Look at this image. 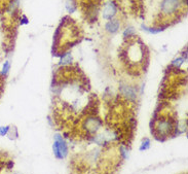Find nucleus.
I'll return each mask as SVG.
<instances>
[{
	"label": "nucleus",
	"mask_w": 188,
	"mask_h": 174,
	"mask_svg": "<svg viewBox=\"0 0 188 174\" xmlns=\"http://www.w3.org/2000/svg\"><path fill=\"white\" fill-rule=\"evenodd\" d=\"M11 129L9 126H3V127H0V136H5L8 134V131Z\"/></svg>",
	"instance_id": "obj_14"
},
{
	"label": "nucleus",
	"mask_w": 188,
	"mask_h": 174,
	"mask_svg": "<svg viewBox=\"0 0 188 174\" xmlns=\"http://www.w3.org/2000/svg\"><path fill=\"white\" fill-rule=\"evenodd\" d=\"M72 63V57L70 54H66L62 57L61 59V65H69Z\"/></svg>",
	"instance_id": "obj_10"
},
{
	"label": "nucleus",
	"mask_w": 188,
	"mask_h": 174,
	"mask_svg": "<svg viewBox=\"0 0 188 174\" xmlns=\"http://www.w3.org/2000/svg\"><path fill=\"white\" fill-rule=\"evenodd\" d=\"M29 23V20L27 19L26 16H22L21 18H20V24L21 25H26Z\"/></svg>",
	"instance_id": "obj_15"
},
{
	"label": "nucleus",
	"mask_w": 188,
	"mask_h": 174,
	"mask_svg": "<svg viewBox=\"0 0 188 174\" xmlns=\"http://www.w3.org/2000/svg\"><path fill=\"white\" fill-rule=\"evenodd\" d=\"M150 147V140L149 139H144V141L142 142L141 146H140V150H148V148Z\"/></svg>",
	"instance_id": "obj_13"
},
{
	"label": "nucleus",
	"mask_w": 188,
	"mask_h": 174,
	"mask_svg": "<svg viewBox=\"0 0 188 174\" xmlns=\"http://www.w3.org/2000/svg\"><path fill=\"white\" fill-rule=\"evenodd\" d=\"M52 150H54V153L56 156V158L64 159L67 157V155H68V146H67L66 142H65V140L63 139L61 135L56 134V136H55V142L54 146H52Z\"/></svg>",
	"instance_id": "obj_3"
},
{
	"label": "nucleus",
	"mask_w": 188,
	"mask_h": 174,
	"mask_svg": "<svg viewBox=\"0 0 188 174\" xmlns=\"http://www.w3.org/2000/svg\"><path fill=\"white\" fill-rule=\"evenodd\" d=\"M117 14V4L113 1H109L104 4L102 16L105 20H112Z\"/></svg>",
	"instance_id": "obj_5"
},
{
	"label": "nucleus",
	"mask_w": 188,
	"mask_h": 174,
	"mask_svg": "<svg viewBox=\"0 0 188 174\" xmlns=\"http://www.w3.org/2000/svg\"><path fill=\"white\" fill-rule=\"evenodd\" d=\"M121 93H122V95H124L127 100L136 99L137 94H136V91H135L134 88L129 87V85H127V87H124V89L121 90Z\"/></svg>",
	"instance_id": "obj_7"
},
{
	"label": "nucleus",
	"mask_w": 188,
	"mask_h": 174,
	"mask_svg": "<svg viewBox=\"0 0 188 174\" xmlns=\"http://www.w3.org/2000/svg\"><path fill=\"white\" fill-rule=\"evenodd\" d=\"M102 125V121L95 117H89L84 120V129L89 133H96Z\"/></svg>",
	"instance_id": "obj_4"
},
{
	"label": "nucleus",
	"mask_w": 188,
	"mask_h": 174,
	"mask_svg": "<svg viewBox=\"0 0 188 174\" xmlns=\"http://www.w3.org/2000/svg\"><path fill=\"white\" fill-rule=\"evenodd\" d=\"M14 167V162L12 161H7V169H11Z\"/></svg>",
	"instance_id": "obj_16"
},
{
	"label": "nucleus",
	"mask_w": 188,
	"mask_h": 174,
	"mask_svg": "<svg viewBox=\"0 0 188 174\" xmlns=\"http://www.w3.org/2000/svg\"><path fill=\"white\" fill-rule=\"evenodd\" d=\"M135 34H136V32H135L134 28L130 27V28L125 29V31L124 32V38H127V39H132L133 37L135 36Z\"/></svg>",
	"instance_id": "obj_9"
},
{
	"label": "nucleus",
	"mask_w": 188,
	"mask_h": 174,
	"mask_svg": "<svg viewBox=\"0 0 188 174\" xmlns=\"http://www.w3.org/2000/svg\"><path fill=\"white\" fill-rule=\"evenodd\" d=\"M119 28H120V22H119V20H116V19L108 20V22H107L106 25H105V29H106V31L111 34L116 33V32L119 30Z\"/></svg>",
	"instance_id": "obj_6"
},
{
	"label": "nucleus",
	"mask_w": 188,
	"mask_h": 174,
	"mask_svg": "<svg viewBox=\"0 0 188 174\" xmlns=\"http://www.w3.org/2000/svg\"><path fill=\"white\" fill-rule=\"evenodd\" d=\"M9 69H11V63H9L8 61L4 62V64H3V68H2V72H1V74H2V75H7V73H8Z\"/></svg>",
	"instance_id": "obj_12"
},
{
	"label": "nucleus",
	"mask_w": 188,
	"mask_h": 174,
	"mask_svg": "<svg viewBox=\"0 0 188 174\" xmlns=\"http://www.w3.org/2000/svg\"><path fill=\"white\" fill-rule=\"evenodd\" d=\"M78 7V3L76 0H67L66 2V9L69 14H73Z\"/></svg>",
	"instance_id": "obj_8"
},
{
	"label": "nucleus",
	"mask_w": 188,
	"mask_h": 174,
	"mask_svg": "<svg viewBox=\"0 0 188 174\" xmlns=\"http://www.w3.org/2000/svg\"><path fill=\"white\" fill-rule=\"evenodd\" d=\"M183 61H184V59H183V58H178V59L174 60V61L172 62V66L174 67L175 69H179V67L181 66L183 63H184Z\"/></svg>",
	"instance_id": "obj_11"
},
{
	"label": "nucleus",
	"mask_w": 188,
	"mask_h": 174,
	"mask_svg": "<svg viewBox=\"0 0 188 174\" xmlns=\"http://www.w3.org/2000/svg\"><path fill=\"white\" fill-rule=\"evenodd\" d=\"M176 120L170 113H161L154 120L153 134L157 139H164L174 134L176 130Z\"/></svg>",
	"instance_id": "obj_1"
},
{
	"label": "nucleus",
	"mask_w": 188,
	"mask_h": 174,
	"mask_svg": "<svg viewBox=\"0 0 188 174\" xmlns=\"http://www.w3.org/2000/svg\"><path fill=\"white\" fill-rule=\"evenodd\" d=\"M183 6L181 0H161L159 5L160 14L164 18L177 17Z\"/></svg>",
	"instance_id": "obj_2"
}]
</instances>
